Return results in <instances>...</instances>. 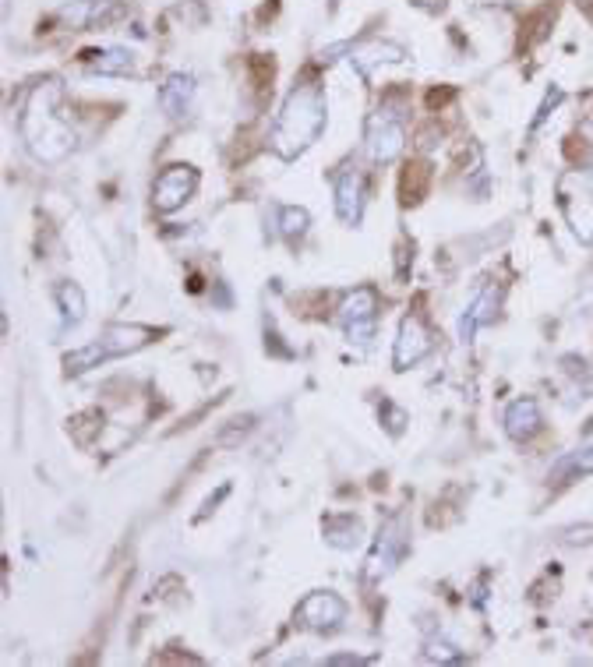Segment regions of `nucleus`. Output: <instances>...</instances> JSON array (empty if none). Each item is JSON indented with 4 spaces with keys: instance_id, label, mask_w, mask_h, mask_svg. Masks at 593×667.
I'll use <instances>...</instances> for the list:
<instances>
[{
    "instance_id": "obj_1",
    "label": "nucleus",
    "mask_w": 593,
    "mask_h": 667,
    "mask_svg": "<svg viewBox=\"0 0 593 667\" xmlns=\"http://www.w3.org/2000/svg\"><path fill=\"white\" fill-rule=\"evenodd\" d=\"M61 99L64 85L57 78H46L36 89L29 92L22 106V117H18V131H22V142L39 163H61L75 152V128L61 117Z\"/></svg>"
},
{
    "instance_id": "obj_2",
    "label": "nucleus",
    "mask_w": 593,
    "mask_h": 667,
    "mask_svg": "<svg viewBox=\"0 0 593 667\" xmlns=\"http://www.w3.org/2000/svg\"><path fill=\"white\" fill-rule=\"evenodd\" d=\"M325 89L322 82H301L286 96L276 124H272V152L279 159H297L308 145L318 142L325 128Z\"/></svg>"
},
{
    "instance_id": "obj_3",
    "label": "nucleus",
    "mask_w": 593,
    "mask_h": 667,
    "mask_svg": "<svg viewBox=\"0 0 593 667\" xmlns=\"http://www.w3.org/2000/svg\"><path fill=\"white\" fill-rule=\"evenodd\" d=\"M152 336H156V332L142 329V325H110L96 343L68 353V357H64V368H68V375H82V371L99 368V364L110 357H128V353L142 350V346L152 343Z\"/></svg>"
},
{
    "instance_id": "obj_4",
    "label": "nucleus",
    "mask_w": 593,
    "mask_h": 667,
    "mask_svg": "<svg viewBox=\"0 0 593 667\" xmlns=\"http://www.w3.org/2000/svg\"><path fill=\"white\" fill-rule=\"evenodd\" d=\"M364 142H368V156L375 159V163H392V159H399V152L406 149L403 117H399L396 110H389V106H382V110L368 120Z\"/></svg>"
},
{
    "instance_id": "obj_5",
    "label": "nucleus",
    "mask_w": 593,
    "mask_h": 667,
    "mask_svg": "<svg viewBox=\"0 0 593 667\" xmlns=\"http://www.w3.org/2000/svg\"><path fill=\"white\" fill-rule=\"evenodd\" d=\"M375 311H378V293L375 286H361L339 304V318L346 325V336L353 343H368L375 336Z\"/></svg>"
},
{
    "instance_id": "obj_6",
    "label": "nucleus",
    "mask_w": 593,
    "mask_h": 667,
    "mask_svg": "<svg viewBox=\"0 0 593 667\" xmlns=\"http://www.w3.org/2000/svg\"><path fill=\"white\" fill-rule=\"evenodd\" d=\"M124 18V0H71L57 11V22L64 29H99V25H110Z\"/></svg>"
},
{
    "instance_id": "obj_7",
    "label": "nucleus",
    "mask_w": 593,
    "mask_h": 667,
    "mask_svg": "<svg viewBox=\"0 0 593 667\" xmlns=\"http://www.w3.org/2000/svg\"><path fill=\"white\" fill-rule=\"evenodd\" d=\"M195 191H198V170H191V166H170V170H163L156 177L152 205H156V212H177Z\"/></svg>"
},
{
    "instance_id": "obj_8",
    "label": "nucleus",
    "mask_w": 593,
    "mask_h": 667,
    "mask_svg": "<svg viewBox=\"0 0 593 667\" xmlns=\"http://www.w3.org/2000/svg\"><path fill=\"white\" fill-rule=\"evenodd\" d=\"M576 191H569V184H558V198H562V212L569 219L572 233H576L579 244H593V191H586L583 177L569 173Z\"/></svg>"
},
{
    "instance_id": "obj_9",
    "label": "nucleus",
    "mask_w": 593,
    "mask_h": 667,
    "mask_svg": "<svg viewBox=\"0 0 593 667\" xmlns=\"http://www.w3.org/2000/svg\"><path fill=\"white\" fill-rule=\"evenodd\" d=\"M431 332L428 325H424L421 315H406L403 322H399V336H396V350H392V364H396V371H406L413 368V364H421L424 357L431 353Z\"/></svg>"
},
{
    "instance_id": "obj_10",
    "label": "nucleus",
    "mask_w": 593,
    "mask_h": 667,
    "mask_svg": "<svg viewBox=\"0 0 593 667\" xmlns=\"http://www.w3.org/2000/svg\"><path fill=\"white\" fill-rule=\"evenodd\" d=\"M297 618H301L304 629H315V632L336 629L346 618V600L336 597L332 590L308 593V597L301 600V608H297Z\"/></svg>"
},
{
    "instance_id": "obj_11",
    "label": "nucleus",
    "mask_w": 593,
    "mask_h": 667,
    "mask_svg": "<svg viewBox=\"0 0 593 667\" xmlns=\"http://www.w3.org/2000/svg\"><path fill=\"white\" fill-rule=\"evenodd\" d=\"M403 551H406V526H403V516H396L382 526V533H378V544L368 558V579L385 576V572L403 558Z\"/></svg>"
},
{
    "instance_id": "obj_12",
    "label": "nucleus",
    "mask_w": 593,
    "mask_h": 667,
    "mask_svg": "<svg viewBox=\"0 0 593 667\" xmlns=\"http://www.w3.org/2000/svg\"><path fill=\"white\" fill-rule=\"evenodd\" d=\"M541 428H544V417H541L537 399H516V403L505 410V435H509L512 442H530Z\"/></svg>"
},
{
    "instance_id": "obj_13",
    "label": "nucleus",
    "mask_w": 593,
    "mask_h": 667,
    "mask_svg": "<svg viewBox=\"0 0 593 667\" xmlns=\"http://www.w3.org/2000/svg\"><path fill=\"white\" fill-rule=\"evenodd\" d=\"M336 212L343 223L357 226L364 212V177L357 170H346L343 177L336 180Z\"/></svg>"
},
{
    "instance_id": "obj_14",
    "label": "nucleus",
    "mask_w": 593,
    "mask_h": 667,
    "mask_svg": "<svg viewBox=\"0 0 593 667\" xmlns=\"http://www.w3.org/2000/svg\"><path fill=\"white\" fill-rule=\"evenodd\" d=\"M498 300H502V293H498V286H484L481 293H477V300L470 304V311L463 315V322H459V336L463 339H473L477 336V329H484V325L495 322L498 315Z\"/></svg>"
},
{
    "instance_id": "obj_15",
    "label": "nucleus",
    "mask_w": 593,
    "mask_h": 667,
    "mask_svg": "<svg viewBox=\"0 0 593 667\" xmlns=\"http://www.w3.org/2000/svg\"><path fill=\"white\" fill-rule=\"evenodd\" d=\"M191 99H195V78L191 75H170L163 89H159V106H163L170 117H184Z\"/></svg>"
},
{
    "instance_id": "obj_16",
    "label": "nucleus",
    "mask_w": 593,
    "mask_h": 667,
    "mask_svg": "<svg viewBox=\"0 0 593 667\" xmlns=\"http://www.w3.org/2000/svg\"><path fill=\"white\" fill-rule=\"evenodd\" d=\"M403 57H406V50L399 43H382V39H375V43L364 46V50H353L350 60L357 64V71H361V75H371L378 64H399Z\"/></svg>"
},
{
    "instance_id": "obj_17",
    "label": "nucleus",
    "mask_w": 593,
    "mask_h": 667,
    "mask_svg": "<svg viewBox=\"0 0 593 667\" xmlns=\"http://www.w3.org/2000/svg\"><path fill=\"white\" fill-rule=\"evenodd\" d=\"M576 473H593V435L586 438L579 449L565 452V456L551 466V484H565V480L576 477Z\"/></svg>"
},
{
    "instance_id": "obj_18",
    "label": "nucleus",
    "mask_w": 593,
    "mask_h": 667,
    "mask_svg": "<svg viewBox=\"0 0 593 667\" xmlns=\"http://www.w3.org/2000/svg\"><path fill=\"white\" fill-rule=\"evenodd\" d=\"M361 519L357 516H332L325 519V540H329L332 548H357L361 544Z\"/></svg>"
},
{
    "instance_id": "obj_19",
    "label": "nucleus",
    "mask_w": 593,
    "mask_h": 667,
    "mask_svg": "<svg viewBox=\"0 0 593 667\" xmlns=\"http://www.w3.org/2000/svg\"><path fill=\"white\" fill-rule=\"evenodd\" d=\"M89 57V68L99 75H128L135 71V57L128 50H103V53H85Z\"/></svg>"
},
{
    "instance_id": "obj_20",
    "label": "nucleus",
    "mask_w": 593,
    "mask_h": 667,
    "mask_svg": "<svg viewBox=\"0 0 593 667\" xmlns=\"http://www.w3.org/2000/svg\"><path fill=\"white\" fill-rule=\"evenodd\" d=\"M53 297H57V304H61L64 322H68V325L82 322V318H85V293L78 290L75 283H61L57 290H53Z\"/></svg>"
},
{
    "instance_id": "obj_21",
    "label": "nucleus",
    "mask_w": 593,
    "mask_h": 667,
    "mask_svg": "<svg viewBox=\"0 0 593 667\" xmlns=\"http://www.w3.org/2000/svg\"><path fill=\"white\" fill-rule=\"evenodd\" d=\"M428 180H431V170L424 163H410L406 166V173H403V202L410 205V202H421L424 198V191H428Z\"/></svg>"
},
{
    "instance_id": "obj_22",
    "label": "nucleus",
    "mask_w": 593,
    "mask_h": 667,
    "mask_svg": "<svg viewBox=\"0 0 593 667\" xmlns=\"http://www.w3.org/2000/svg\"><path fill=\"white\" fill-rule=\"evenodd\" d=\"M308 226H311L308 209H297V205H283V209H279V233H283V237H301Z\"/></svg>"
},
{
    "instance_id": "obj_23",
    "label": "nucleus",
    "mask_w": 593,
    "mask_h": 667,
    "mask_svg": "<svg viewBox=\"0 0 593 667\" xmlns=\"http://www.w3.org/2000/svg\"><path fill=\"white\" fill-rule=\"evenodd\" d=\"M428 660H438V664H463V653L456 650V646L449 643H428V653H424Z\"/></svg>"
},
{
    "instance_id": "obj_24",
    "label": "nucleus",
    "mask_w": 593,
    "mask_h": 667,
    "mask_svg": "<svg viewBox=\"0 0 593 667\" xmlns=\"http://www.w3.org/2000/svg\"><path fill=\"white\" fill-rule=\"evenodd\" d=\"M382 413L389 417V431H392V435H399V431H403V424H406V413L396 410L392 403H382Z\"/></svg>"
},
{
    "instance_id": "obj_25",
    "label": "nucleus",
    "mask_w": 593,
    "mask_h": 667,
    "mask_svg": "<svg viewBox=\"0 0 593 667\" xmlns=\"http://www.w3.org/2000/svg\"><path fill=\"white\" fill-rule=\"evenodd\" d=\"M325 664L329 667H350V664H368V657H357V653H332V657H325Z\"/></svg>"
},
{
    "instance_id": "obj_26",
    "label": "nucleus",
    "mask_w": 593,
    "mask_h": 667,
    "mask_svg": "<svg viewBox=\"0 0 593 667\" xmlns=\"http://www.w3.org/2000/svg\"><path fill=\"white\" fill-rule=\"evenodd\" d=\"M590 540H593V526H572L565 533V544H590Z\"/></svg>"
},
{
    "instance_id": "obj_27",
    "label": "nucleus",
    "mask_w": 593,
    "mask_h": 667,
    "mask_svg": "<svg viewBox=\"0 0 593 667\" xmlns=\"http://www.w3.org/2000/svg\"><path fill=\"white\" fill-rule=\"evenodd\" d=\"M590 170H593V159H590Z\"/></svg>"
}]
</instances>
